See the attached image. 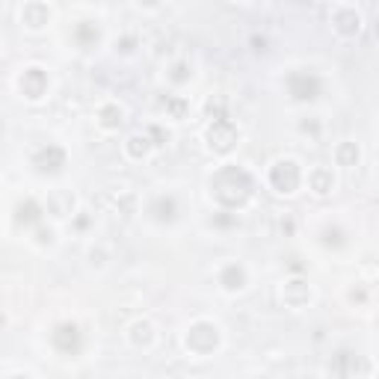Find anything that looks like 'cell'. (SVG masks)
<instances>
[{"instance_id":"8fae6325","label":"cell","mask_w":379,"mask_h":379,"mask_svg":"<svg viewBox=\"0 0 379 379\" xmlns=\"http://www.w3.org/2000/svg\"><path fill=\"white\" fill-rule=\"evenodd\" d=\"M308 184L311 187H315V193H329V190H332V175H329L326 169H315V172H311L308 175Z\"/></svg>"},{"instance_id":"5b68a950","label":"cell","mask_w":379,"mask_h":379,"mask_svg":"<svg viewBox=\"0 0 379 379\" xmlns=\"http://www.w3.org/2000/svg\"><path fill=\"white\" fill-rule=\"evenodd\" d=\"M208 137H210V145L217 148V152H228V148L237 142V130L232 128V122H228V119H213Z\"/></svg>"},{"instance_id":"3957f363","label":"cell","mask_w":379,"mask_h":379,"mask_svg":"<svg viewBox=\"0 0 379 379\" xmlns=\"http://www.w3.org/2000/svg\"><path fill=\"white\" fill-rule=\"evenodd\" d=\"M300 166L293 160H278L276 166L270 169V184L278 190V193H293L300 187Z\"/></svg>"},{"instance_id":"7a4b0ae2","label":"cell","mask_w":379,"mask_h":379,"mask_svg":"<svg viewBox=\"0 0 379 379\" xmlns=\"http://www.w3.org/2000/svg\"><path fill=\"white\" fill-rule=\"evenodd\" d=\"M217 326H210V323H196L190 332H187V350L196 353V356H208L213 347H217Z\"/></svg>"},{"instance_id":"277c9868","label":"cell","mask_w":379,"mask_h":379,"mask_svg":"<svg viewBox=\"0 0 379 379\" xmlns=\"http://www.w3.org/2000/svg\"><path fill=\"white\" fill-rule=\"evenodd\" d=\"M288 89L296 101H315L320 95V80L311 74V72H293L288 77Z\"/></svg>"},{"instance_id":"52a82bcc","label":"cell","mask_w":379,"mask_h":379,"mask_svg":"<svg viewBox=\"0 0 379 379\" xmlns=\"http://www.w3.org/2000/svg\"><path fill=\"white\" fill-rule=\"evenodd\" d=\"M62 163H65V152L57 145H47L36 154V169L39 172H60Z\"/></svg>"},{"instance_id":"7c38bea8","label":"cell","mask_w":379,"mask_h":379,"mask_svg":"<svg viewBox=\"0 0 379 379\" xmlns=\"http://www.w3.org/2000/svg\"><path fill=\"white\" fill-rule=\"evenodd\" d=\"M39 213H42L39 205L33 202V199H27V208L18 205V222H27V225H30V222H36V220H39Z\"/></svg>"},{"instance_id":"9c48e42d","label":"cell","mask_w":379,"mask_h":379,"mask_svg":"<svg viewBox=\"0 0 379 379\" xmlns=\"http://www.w3.org/2000/svg\"><path fill=\"white\" fill-rule=\"evenodd\" d=\"M243 282H246V273H243V267H237V264H228V267L220 273V285L225 290H240Z\"/></svg>"},{"instance_id":"2e32d148","label":"cell","mask_w":379,"mask_h":379,"mask_svg":"<svg viewBox=\"0 0 379 379\" xmlns=\"http://www.w3.org/2000/svg\"><path fill=\"white\" fill-rule=\"evenodd\" d=\"M154 210H157V220H172L175 217V202L172 199H160Z\"/></svg>"},{"instance_id":"5bb4252c","label":"cell","mask_w":379,"mask_h":379,"mask_svg":"<svg viewBox=\"0 0 379 379\" xmlns=\"http://www.w3.org/2000/svg\"><path fill=\"white\" fill-rule=\"evenodd\" d=\"M338 21H347V24H338L341 33H358V24H361V18H358L356 12H341Z\"/></svg>"},{"instance_id":"4fadbf2b","label":"cell","mask_w":379,"mask_h":379,"mask_svg":"<svg viewBox=\"0 0 379 379\" xmlns=\"http://www.w3.org/2000/svg\"><path fill=\"white\" fill-rule=\"evenodd\" d=\"M101 116H104V119H101L104 128H119V125H122V107H116V104H113V107H104Z\"/></svg>"},{"instance_id":"30bf717a","label":"cell","mask_w":379,"mask_h":379,"mask_svg":"<svg viewBox=\"0 0 379 379\" xmlns=\"http://www.w3.org/2000/svg\"><path fill=\"white\" fill-rule=\"evenodd\" d=\"M21 18L27 21V27L39 30V27H45V24H47V18H51V12H47L42 4H30V6L21 12Z\"/></svg>"},{"instance_id":"9a60e30c","label":"cell","mask_w":379,"mask_h":379,"mask_svg":"<svg viewBox=\"0 0 379 379\" xmlns=\"http://www.w3.org/2000/svg\"><path fill=\"white\" fill-rule=\"evenodd\" d=\"M338 160H341V166H350L353 160H358V148H353V145H341V148H338Z\"/></svg>"},{"instance_id":"8992f818","label":"cell","mask_w":379,"mask_h":379,"mask_svg":"<svg viewBox=\"0 0 379 379\" xmlns=\"http://www.w3.org/2000/svg\"><path fill=\"white\" fill-rule=\"evenodd\" d=\"M54 347H57L60 353H65V356L77 353V350H80V329L72 326V323L57 326V332H54Z\"/></svg>"},{"instance_id":"6da1fadb","label":"cell","mask_w":379,"mask_h":379,"mask_svg":"<svg viewBox=\"0 0 379 379\" xmlns=\"http://www.w3.org/2000/svg\"><path fill=\"white\" fill-rule=\"evenodd\" d=\"M210 187H213V196H217L220 205L237 208V205H243L246 199H249L252 178L246 175L243 169H237V166H225V169L217 172V178L210 181Z\"/></svg>"},{"instance_id":"ba28073f","label":"cell","mask_w":379,"mask_h":379,"mask_svg":"<svg viewBox=\"0 0 379 379\" xmlns=\"http://www.w3.org/2000/svg\"><path fill=\"white\" fill-rule=\"evenodd\" d=\"M21 89H24L27 98H33V101L42 98L45 89H47V77L42 74V69H27L24 77H21Z\"/></svg>"}]
</instances>
